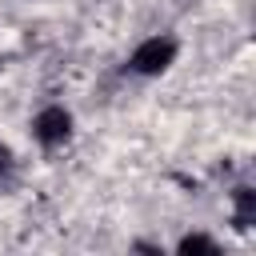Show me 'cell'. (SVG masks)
I'll list each match as a JSON object with an SVG mask.
<instances>
[{
	"label": "cell",
	"mask_w": 256,
	"mask_h": 256,
	"mask_svg": "<svg viewBox=\"0 0 256 256\" xmlns=\"http://www.w3.org/2000/svg\"><path fill=\"white\" fill-rule=\"evenodd\" d=\"M176 252H180V256H192V252H208V256H216V252H220V244L196 232V236H184V240L176 244Z\"/></svg>",
	"instance_id": "obj_4"
},
{
	"label": "cell",
	"mask_w": 256,
	"mask_h": 256,
	"mask_svg": "<svg viewBox=\"0 0 256 256\" xmlns=\"http://www.w3.org/2000/svg\"><path fill=\"white\" fill-rule=\"evenodd\" d=\"M32 136H36L44 148H60V144L72 136V112H68V108H60V104L40 108V112H36V120H32Z\"/></svg>",
	"instance_id": "obj_2"
},
{
	"label": "cell",
	"mask_w": 256,
	"mask_h": 256,
	"mask_svg": "<svg viewBox=\"0 0 256 256\" xmlns=\"http://www.w3.org/2000/svg\"><path fill=\"white\" fill-rule=\"evenodd\" d=\"M172 60H176V40H172V36H148V40L132 52L128 68H132L136 76H160V72L172 68Z\"/></svg>",
	"instance_id": "obj_1"
},
{
	"label": "cell",
	"mask_w": 256,
	"mask_h": 256,
	"mask_svg": "<svg viewBox=\"0 0 256 256\" xmlns=\"http://www.w3.org/2000/svg\"><path fill=\"white\" fill-rule=\"evenodd\" d=\"M232 224L236 228H252L256 224V192L252 188H236L232 192Z\"/></svg>",
	"instance_id": "obj_3"
},
{
	"label": "cell",
	"mask_w": 256,
	"mask_h": 256,
	"mask_svg": "<svg viewBox=\"0 0 256 256\" xmlns=\"http://www.w3.org/2000/svg\"><path fill=\"white\" fill-rule=\"evenodd\" d=\"M4 172H8V152L0 148V176H4Z\"/></svg>",
	"instance_id": "obj_5"
}]
</instances>
